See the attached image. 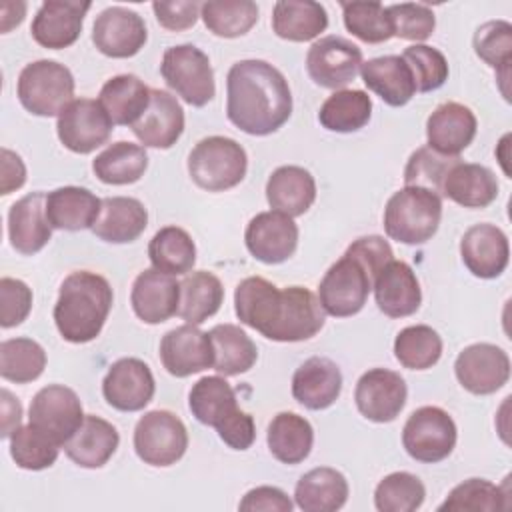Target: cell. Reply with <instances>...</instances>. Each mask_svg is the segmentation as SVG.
<instances>
[{
    "mask_svg": "<svg viewBox=\"0 0 512 512\" xmlns=\"http://www.w3.org/2000/svg\"><path fill=\"white\" fill-rule=\"evenodd\" d=\"M148 258L160 272L172 276L188 274L196 264V246L184 228L164 226L152 236L148 244Z\"/></svg>",
    "mask_w": 512,
    "mask_h": 512,
    "instance_id": "cell-42",
    "label": "cell"
},
{
    "mask_svg": "<svg viewBox=\"0 0 512 512\" xmlns=\"http://www.w3.org/2000/svg\"><path fill=\"white\" fill-rule=\"evenodd\" d=\"M402 58L412 72L416 92L438 90L448 80V60L438 48L412 44L402 52Z\"/></svg>",
    "mask_w": 512,
    "mask_h": 512,
    "instance_id": "cell-53",
    "label": "cell"
},
{
    "mask_svg": "<svg viewBox=\"0 0 512 512\" xmlns=\"http://www.w3.org/2000/svg\"><path fill=\"white\" fill-rule=\"evenodd\" d=\"M372 284V272L352 254L344 252V256L326 270L318 286L320 306L334 318L354 316L364 308Z\"/></svg>",
    "mask_w": 512,
    "mask_h": 512,
    "instance_id": "cell-8",
    "label": "cell"
},
{
    "mask_svg": "<svg viewBox=\"0 0 512 512\" xmlns=\"http://www.w3.org/2000/svg\"><path fill=\"white\" fill-rule=\"evenodd\" d=\"M246 170V150L228 136L202 138L188 154V174L192 182L208 192H224L238 186Z\"/></svg>",
    "mask_w": 512,
    "mask_h": 512,
    "instance_id": "cell-5",
    "label": "cell"
},
{
    "mask_svg": "<svg viewBox=\"0 0 512 512\" xmlns=\"http://www.w3.org/2000/svg\"><path fill=\"white\" fill-rule=\"evenodd\" d=\"M460 162L458 156H444L430 146H422L410 154L404 168V184L420 186L434 194H442V182L448 170Z\"/></svg>",
    "mask_w": 512,
    "mask_h": 512,
    "instance_id": "cell-52",
    "label": "cell"
},
{
    "mask_svg": "<svg viewBox=\"0 0 512 512\" xmlns=\"http://www.w3.org/2000/svg\"><path fill=\"white\" fill-rule=\"evenodd\" d=\"M112 120L98 100H72L58 116L56 132L64 148L76 154H90L108 142Z\"/></svg>",
    "mask_w": 512,
    "mask_h": 512,
    "instance_id": "cell-11",
    "label": "cell"
},
{
    "mask_svg": "<svg viewBox=\"0 0 512 512\" xmlns=\"http://www.w3.org/2000/svg\"><path fill=\"white\" fill-rule=\"evenodd\" d=\"M180 282L172 274L156 268L142 270L130 292V304L134 314L144 324H162L178 312Z\"/></svg>",
    "mask_w": 512,
    "mask_h": 512,
    "instance_id": "cell-22",
    "label": "cell"
},
{
    "mask_svg": "<svg viewBox=\"0 0 512 512\" xmlns=\"http://www.w3.org/2000/svg\"><path fill=\"white\" fill-rule=\"evenodd\" d=\"M244 242L256 260L264 264H282L296 252L298 226L282 212H260L248 222Z\"/></svg>",
    "mask_w": 512,
    "mask_h": 512,
    "instance_id": "cell-17",
    "label": "cell"
},
{
    "mask_svg": "<svg viewBox=\"0 0 512 512\" xmlns=\"http://www.w3.org/2000/svg\"><path fill=\"white\" fill-rule=\"evenodd\" d=\"M408 388L404 378L388 368H372L364 372L354 388L358 412L372 422H392L404 408Z\"/></svg>",
    "mask_w": 512,
    "mask_h": 512,
    "instance_id": "cell-15",
    "label": "cell"
},
{
    "mask_svg": "<svg viewBox=\"0 0 512 512\" xmlns=\"http://www.w3.org/2000/svg\"><path fill=\"white\" fill-rule=\"evenodd\" d=\"M134 136L148 148H172L184 132V110L176 96L166 90H150L146 112L130 126Z\"/></svg>",
    "mask_w": 512,
    "mask_h": 512,
    "instance_id": "cell-23",
    "label": "cell"
},
{
    "mask_svg": "<svg viewBox=\"0 0 512 512\" xmlns=\"http://www.w3.org/2000/svg\"><path fill=\"white\" fill-rule=\"evenodd\" d=\"M160 360L166 372L176 378L198 374L214 364L212 340L196 324L172 328L160 340Z\"/></svg>",
    "mask_w": 512,
    "mask_h": 512,
    "instance_id": "cell-18",
    "label": "cell"
},
{
    "mask_svg": "<svg viewBox=\"0 0 512 512\" xmlns=\"http://www.w3.org/2000/svg\"><path fill=\"white\" fill-rule=\"evenodd\" d=\"M32 310V290L18 278L0 280V326L14 328L22 324Z\"/></svg>",
    "mask_w": 512,
    "mask_h": 512,
    "instance_id": "cell-55",
    "label": "cell"
},
{
    "mask_svg": "<svg viewBox=\"0 0 512 512\" xmlns=\"http://www.w3.org/2000/svg\"><path fill=\"white\" fill-rule=\"evenodd\" d=\"M362 66V50L342 36L316 40L306 54V70L314 84L340 90L350 84Z\"/></svg>",
    "mask_w": 512,
    "mask_h": 512,
    "instance_id": "cell-12",
    "label": "cell"
},
{
    "mask_svg": "<svg viewBox=\"0 0 512 512\" xmlns=\"http://www.w3.org/2000/svg\"><path fill=\"white\" fill-rule=\"evenodd\" d=\"M90 2L74 0H46L40 4L30 32L32 38L50 50H60L72 46L84 24V16L90 10Z\"/></svg>",
    "mask_w": 512,
    "mask_h": 512,
    "instance_id": "cell-20",
    "label": "cell"
},
{
    "mask_svg": "<svg viewBox=\"0 0 512 512\" xmlns=\"http://www.w3.org/2000/svg\"><path fill=\"white\" fill-rule=\"evenodd\" d=\"M472 44L476 56L498 70L500 80H506L512 62V24L506 20L484 22L474 32Z\"/></svg>",
    "mask_w": 512,
    "mask_h": 512,
    "instance_id": "cell-51",
    "label": "cell"
},
{
    "mask_svg": "<svg viewBox=\"0 0 512 512\" xmlns=\"http://www.w3.org/2000/svg\"><path fill=\"white\" fill-rule=\"evenodd\" d=\"M154 390L152 370L138 358L116 360L102 380L104 400L120 412L142 410L152 400Z\"/></svg>",
    "mask_w": 512,
    "mask_h": 512,
    "instance_id": "cell-19",
    "label": "cell"
},
{
    "mask_svg": "<svg viewBox=\"0 0 512 512\" xmlns=\"http://www.w3.org/2000/svg\"><path fill=\"white\" fill-rule=\"evenodd\" d=\"M342 392V372L336 362L324 356L304 360L292 376V396L308 410L332 406Z\"/></svg>",
    "mask_w": 512,
    "mask_h": 512,
    "instance_id": "cell-27",
    "label": "cell"
},
{
    "mask_svg": "<svg viewBox=\"0 0 512 512\" xmlns=\"http://www.w3.org/2000/svg\"><path fill=\"white\" fill-rule=\"evenodd\" d=\"M442 196L464 208H486L498 198V180L482 164L456 162L442 182Z\"/></svg>",
    "mask_w": 512,
    "mask_h": 512,
    "instance_id": "cell-32",
    "label": "cell"
},
{
    "mask_svg": "<svg viewBox=\"0 0 512 512\" xmlns=\"http://www.w3.org/2000/svg\"><path fill=\"white\" fill-rule=\"evenodd\" d=\"M150 90L134 74H118L106 80L98 94V102L106 110L112 124L132 126L150 104Z\"/></svg>",
    "mask_w": 512,
    "mask_h": 512,
    "instance_id": "cell-36",
    "label": "cell"
},
{
    "mask_svg": "<svg viewBox=\"0 0 512 512\" xmlns=\"http://www.w3.org/2000/svg\"><path fill=\"white\" fill-rule=\"evenodd\" d=\"M160 74L164 82L190 106H206L216 94L212 64L194 44L166 48Z\"/></svg>",
    "mask_w": 512,
    "mask_h": 512,
    "instance_id": "cell-7",
    "label": "cell"
},
{
    "mask_svg": "<svg viewBox=\"0 0 512 512\" xmlns=\"http://www.w3.org/2000/svg\"><path fill=\"white\" fill-rule=\"evenodd\" d=\"M234 310L242 324L274 342H302L324 326V310L304 286L278 288L262 276L244 278L234 290Z\"/></svg>",
    "mask_w": 512,
    "mask_h": 512,
    "instance_id": "cell-1",
    "label": "cell"
},
{
    "mask_svg": "<svg viewBox=\"0 0 512 512\" xmlns=\"http://www.w3.org/2000/svg\"><path fill=\"white\" fill-rule=\"evenodd\" d=\"M394 356L408 370L432 368L442 356V338L432 326H406L394 338Z\"/></svg>",
    "mask_w": 512,
    "mask_h": 512,
    "instance_id": "cell-45",
    "label": "cell"
},
{
    "mask_svg": "<svg viewBox=\"0 0 512 512\" xmlns=\"http://www.w3.org/2000/svg\"><path fill=\"white\" fill-rule=\"evenodd\" d=\"M200 6L194 0L186 2H154L152 10L156 14V20L162 28L180 32L186 28H192L200 16Z\"/></svg>",
    "mask_w": 512,
    "mask_h": 512,
    "instance_id": "cell-57",
    "label": "cell"
},
{
    "mask_svg": "<svg viewBox=\"0 0 512 512\" xmlns=\"http://www.w3.org/2000/svg\"><path fill=\"white\" fill-rule=\"evenodd\" d=\"M214 348L212 368L224 376L248 372L258 358L256 344L236 324H218L208 332Z\"/></svg>",
    "mask_w": 512,
    "mask_h": 512,
    "instance_id": "cell-41",
    "label": "cell"
},
{
    "mask_svg": "<svg viewBox=\"0 0 512 512\" xmlns=\"http://www.w3.org/2000/svg\"><path fill=\"white\" fill-rule=\"evenodd\" d=\"M266 200L276 212L302 216L316 200L314 176L302 166H280L266 182Z\"/></svg>",
    "mask_w": 512,
    "mask_h": 512,
    "instance_id": "cell-33",
    "label": "cell"
},
{
    "mask_svg": "<svg viewBox=\"0 0 512 512\" xmlns=\"http://www.w3.org/2000/svg\"><path fill=\"white\" fill-rule=\"evenodd\" d=\"M112 300L114 294L104 276L90 270L68 274L54 304V322L60 336L72 344L94 340L104 328Z\"/></svg>",
    "mask_w": 512,
    "mask_h": 512,
    "instance_id": "cell-3",
    "label": "cell"
},
{
    "mask_svg": "<svg viewBox=\"0 0 512 512\" xmlns=\"http://www.w3.org/2000/svg\"><path fill=\"white\" fill-rule=\"evenodd\" d=\"M460 256L468 272L476 278L500 276L510 260L508 236L494 224H474L460 240Z\"/></svg>",
    "mask_w": 512,
    "mask_h": 512,
    "instance_id": "cell-21",
    "label": "cell"
},
{
    "mask_svg": "<svg viewBox=\"0 0 512 512\" xmlns=\"http://www.w3.org/2000/svg\"><path fill=\"white\" fill-rule=\"evenodd\" d=\"M240 510H250V512H290L294 508L292 500L288 498V494L276 486H258L252 488L244 494V498L238 504Z\"/></svg>",
    "mask_w": 512,
    "mask_h": 512,
    "instance_id": "cell-58",
    "label": "cell"
},
{
    "mask_svg": "<svg viewBox=\"0 0 512 512\" xmlns=\"http://www.w3.org/2000/svg\"><path fill=\"white\" fill-rule=\"evenodd\" d=\"M118 444V430L108 420L88 414L62 448L74 464L82 468H100L114 456Z\"/></svg>",
    "mask_w": 512,
    "mask_h": 512,
    "instance_id": "cell-28",
    "label": "cell"
},
{
    "mask_svg": "<svg viewBox=\"0 0 512 512\" xmlns=\"http://www.w3.org/2000/svg\"><path fill=\"white\" fill-rule=\"evenodd\" d=\"M476 116L460 102H444L426 120L428 146L444 156H460L476 136Z\"/></svg>",
    "mask_w": 512,
    "mask_h": 512,
    "instance_id": "cell-26",
    "label": "cell"
},
{
    "mask_svg": "<svg viewBox=\"0 0 512 512\" xmlns=\"http://www.w3.org/2000/svg\"><path fill=\"white\" fill-rule=\"evenodd\" d=\"M340 8H342L346 30L352 32L362 42L380 44L394 36L388 10L380 2L354 0V2H342Z\"/></svg>",
    "mask_w": 512,
    "mask_h": 512,
    "instance_id": "cell-48",
    "label": "cell"
},
{
    "mask_svg": "<svg viewBox=\"0 0 512 512\" xmlns=\"http://www.w3.org/2000/svg\"><path fill=\"white\" fill-rule=\"evenodd\" d=\"M148 226L144 204L130 196L102 198L98 220L92 226L94 236L110 244L134 242Z\"/></svg>",
    "mask_w": 512,
    "mask_h": 512,
    "instance_id": "cell-30",
    "label": "cell"
},
{
    "mask_svg": "<svg viewBox=\"0 0 512 512\" xmlns=\"http://www.w3.org/2000/svg\"><path fill=\"white\" fill-rule=\"evenodd\" d=\"M188 406L192 416L206 426L222 430L242 410L236 404L234 388L222 376L200 378L188 394Z\"/></svg>",
    "mask_w": 512,
    "mask_h": 512,
    "instance_id": "cell-34",
    "label": "cell"
},
{
    "mask_svg": "<svg viewBox=\"0 0 512 512\" xmlns=\"http://www.w3.org/2000/svg\"><path fill=\"white\" fill-rule=\"evenodd\" d=\"M348 492V480L342 472L320 466L312 468L296 482L294 500L304 512H336L346 504Z\"/></svg>",
    "mask_w": 512,
    "mask_h": 512,
    "instance_id": "cell-35",
    "label": "cell"
},
{
    "mask_svg": "<svg viewBox=\"0 0 512 512\" xmlns=\"http://www.w3.org/2000/svg\"><path fill=\"white\" fill-rule=\"evenodd\" d=\"M148 168L146 148L132 142H114L92 160V172L104 184L124 186L138 182Z\"/></svg>",
    "mask_w": 512,
    "mask_h": 512,
    "instance_id": "cell-40",
    "label": "cell"
},
{
    "mask_svg": "<svg viewBox=\"0 0 512 512\" xmlns=\"http://www.w3.org/2000/svg\"><path fill=\"white\" fill-rule=\"evenodd\" d=\"M188 448L184 422L170 410L146 412L134 428V450L144 464L172 466Z\"/></svg>",
    "mask_w": 512,
    "mask_h": 512,
    "instance_id": "cell-10",
    "label": "cell"
},
{
    "mask_svg": "<svg viewBox=\"0 0 512 512\" xmlns=\"http://www.w3.org/2000/svg\"><path fill=\"white\" fill-rule=\"evenodd\" d=\"M58 452L60 444L34 424L20 426L10 436V456L16 466L24 470L50 468L56 462Z\"/></svg>",
    "mask_w": 512,
    "mask_h": 512,
    "instance_id": "cell-47",
    "label": "cell"
},
{
    "mask_svg": "<svg viewBox=\"0 0 512 512\" xmlns=\"http://www.w3.org/2000/svg\"><path fill=\"white\" fill-rule=\"evenodd\" d=\"M224 300V286L220 278L206 270L188 272L180 282L178 316L186 324H202L214 316Z\"/></svg>",
    "mask_w": 512,
    "mask_h": 512,
    "instance_id": "cell-39",
    "label": "cell"
},
{
    "mask_svg": "<svg viewBox=\"0 0 512 512\" xmlns=\"http://www.w3.org/2000/svg\"><path fill=\"white\" fill-rule=\"evenodd\" d=\"M52 238V226L46 216V192H30L16 200L8 210L10 246L32 256L40 252Z\"/></svg>",
    "mask_w": 512,
    "mask_h": 512,
    "instance_id": "cell-24",
    "label": "cell"
},
{
    "mask_svg": "<svg viewBox=\"0 0 512 512\" xmlns=\"http://www.w3.org/2000/svg\"><path fill=\"white\" fill-rule=\"evenodd\" d=\"M102 200L80 186H60L46 194V216L52 228L78 232L94 226Z\"/></svg>",
    "mask_w": 512,
    "mask_h": 512,
    "instance_id": "cell-29",
    "label": "cell"
},
{
    "mask_svg": "<svg viewBox=\"0 0 512 512\" xmlns=\"http://www.w3.org/2000/svg\"><path fill=\"white\" fill-rule=\"evenodd\" d=\"M30 424L50 434L60 446L78 430L84 420L82 402L78 394L62 384H48L40 388L28 410Z\"/></svg>",
    "mask_w": 512,
    "mask_h": 512,
    "instance_id": "cell-14",
    "label": "cell"
},
{
    "mask_svg": "<svg viewBox=\"0 0 512 512\" xmlns=\"http://www.w3.org/2000/svg\"><path fill=\"white\" fill-rule=\"evenodd\" d=\"M424 498L422 480L410 472H392L374 490V506L380 512H414L424 504Z\"/></svg>",
    "mask_w": 512,
    "mask_h": 512,
    "instance_id": "cell-49",
    "label": "cell"
},
{
    "mask_svg": "<svg viewBox=\"0 0 512 512\" xmlns=\"http://www.w3.org/2000/svg\"><path fill=\"white\" fill-rule=\"evenodd\" d=\"M390 22H392V32L394 36L402 40H412V42H422L432 36L436 28V16L430 6L426 4H416V2H402V4H392L386 6Z\"/></svg>",
    "mask_w": 512,
    "mask_h": 512,
    "instance_id": "cell-54",
    "label": "cell"
},
{
    "mask_svg": "<svg viewBox=\"0 0 512 512\" xmlns=\"http://www.w3.org/2000/svg\"><path fill=\"white\" fill-rule=\"evenodd\" d=\"M454 374L460 386L470 394H494L510 378V358L496 344L476 342L456 356Z\"/></svg>",
    "mask_w": 512,
    "mask_h": 512,
    "instance_id": "cell-13",
    "label": "cell"
},
{
    "mask_svg": "<svg viewBox=\"0 0 512 512\" xmlns=\"http://www.w3.org/2000/svg\"><path fill=\"white\" fill-rule=\"evenodd\" d=\"M146 40L148 30L142 16L124 6L102 10L92 26V42L108 58L136 56Z\"/></svg>",
    "mask_w": 512,
    "mask_h": 512,
    "instance_id": "cell-16",
    "label": "cell"
},
{
    "mask_svg": "<svg viewBox=\"0 0 512 512\" xmlns=\"http://www.w3.org/2000/svg\"><path fill=\"white\" fill-rule=\"evenodd\" d=\"M372 290L380 312L390 318L412 316L422 302L420 282L414 270L402 260H390L376 274Z\"/></svg>",
    "mask_w": 512,
    "mask_h": 512,
    "instance_id": "cell-25",
    "label": "cell"
},
{
    "mask_svg": "<svg viewBox=\"0 0 512 512\" xmlns=\"http://www.w3.org/2000/svg\"><path fill=\"white\" fill-rule=\"evenodd\" d=\"M372 100L364 90H336L320 106L318 120L330 132H356L368 124Z\"/></svg>",
    "mask_w": 512,
    "mask_h": 512,
    "instance_id": "cell-43",
    "label": "cell"
},
{
    "mask_svg": "<svg viewBox=\"0 0 512 512\" xmlns=\"http://www.w3.org/2000/svg\"><path fill=\"white\" fill-rule=\"evenodd\" d=\"M206 28L220 38H238L258 22V6L250 0H208L200 6Z\"/></svg>",
    "mask_w": 512,
    "mask_h": 512,
    "instance_id": "cell-44",
    "label": "cell"
},
{
    "mask_svg": "<svg viewBox=\"0 0 512 512\" xmlns=\"http://www.w3.org/2000/svg\"><path fill=\"white\" fill-rule=\"evenodd\" d=\"M362 80L368 90L378 94L388 106H404L416 92L412 72L402 56H378L362 62Z\"/></svg>",
    "mask_w": 512,
    "mask_h": 512,
    "instance_id": "cell-31",
    "label": "cell"
},
{
    "mask_svg": "<svg viewBox=\"0 0 512 512\" xmlns=\"http://www.w3.org/2000/svg\"><path fill=\"white\" fill-rule=\"evenodd\" d=\"M442 218V198L420 186H404L394 192L384 208L386 234L402 244L428 242Z\"/></svg>",
    "mask_w": 512,
    "mask_h": 512,
    "instance_id": "cell-4",
    "label": "cell"
},
{
    "mask_svg": "<svg viewBox=\"0 0 512 512\" xmlns=\"http://www.w3.org/2000/svg\"><path fill=\"white\" fill-rule=\"evenodd\" d=\"M46 368V352L32 338H8L0 344V376L8 382L28 384Z\"/></svg>",
    "mask_w": 512,
    "mask_h": 512,
    "instance_id": "cell-46",
    "label": "cell"
},
{
    "mask_svg": "<svg viewBox=\"0 0 512 512\" xmlns=\"http://www.w3.org/2000/svg\"><path fill=\"white\" fill-rule=\"evenodd\" d=\"M16 94L20 104L34 116H60L72 102L74 76L56 60H36L22 68Z\"/></svg>",
    "mask_w": 512,
    "mask_h": 512,
    "instance_id": "cell-6",
    "label": "cell"
},
{
    "mask_svg": "<svg viewBox=\"0 0 512 512\" xmlns=\"http://www.w3.org/2000/svg\"><path fill=\"white\" fill-rule=\"evenodd\" d=\"M506 498L508 494L500 486L484 478H468L450 490V494L438 506V510L440 512H446V510L448 512H462V510L494 512V510L508 508Z\"/></svg>",
    "mask_w": 512,
    "mask_h": 512,
    "instance_id": "cell-50",
    "label": "cell"
},
{
    "mask_svg": "<svg viewBox=\"0 0 512 512\" xmlns=\"http://www.w3.org/2000/svg\"><path fill=\"white\" fill-rule=\"evenodd\" d=\"M402 446L418 462H440L456 446V424L446 410L422 406L408 416L402 428Z\"/></svg>",
    "mask_w": 512,
    "mask_h": 512,
    "instance_id": "cell-9",
    "label": "cell"
},
{
    "mask_svg": "<svg viewBox=\"0 0 512 512\" xmlns=\"http://www.w3.org/2000/svg\"><path fill=\"white\" fill-rule=\"evenodd\" d=\"M328 26L326 8L312 0H280L272 8V30L290 42H308Z\"/></svg>",
    "mask_w": 512,
    "mask_h": 512,
    "instance_id": "cell-38",
    "label": "cell"
},
{
    "mask_svg": "<svg viewBox=\"0 0 512 512\" xmlns=\"http://www.w3.org/2000/svg\"><path fill=\"white\" fill-rule=\"evenodd\" d=\"M0 400H2V430H0V436L2 438H10L12 432L16 428H20V422H22V404L16 396H12L10 390L2 388L0 390Z\"/></svg>",
    "mask_w": 512,
    "mask_h": 512,
    "instance_id": "cell-60",
    "label": "cell"
},
{
    "mask_svg": "<svg viewBox=\"0 0 512 512\" xmlns=\"http://www.w3.org/2000/svg\"><path fill=\"white\" fill-rule=\"evenodd\" d=\"M348 254H352L356 260H360L370 272L372 276L376 278V274L390 262L394 260V252L388 244V240H384L382 236H362L358 240H354L348 248H346Z\"/></svg>",
    "mask_w": 512,
    "mask_h": 512,
    "instance_id": "cell-56",
    "label": "cell"
},
{
    "mask_svg": "<svg viewBox=\"0 0 512 512\" xmlns=\"http://www.w3.org/2000/svg\"><path fill=\"white\" fill-rule=\"evenodd\" d=\"M292 114V92L284 74L266 60H238L226 76V116L250 136H268Z\"/></svg>",
    "mask_w": 512,
    "mask_h": 512,
    "instance_id": "cell-2",
    "label": "cell"
},
{
    "mask_svg": "<svg viewBox=\"0 0 512 512\" xmlns=\"http://www.w3.org/2000/svg\"><path fill=\"white\" fill-rule=\"evenodd\" d=\"M26 182V166L22 162V158L8 150L2 148V184H0V192L6 196L18 188H22Z\"/></svg>",
    "mask_w": 512,
    "mask_h": 512,
    "instance_id": "cell-59",
    "label": "cell"
},
{
    "mask_svg": "<svg viewBox=\"0 0 512 512\" xmlns=\"http://www.w3.org/2000/svg\"><path fill=\"white\" fill-rule=\"evenodd\" d=\"M266 442L278 462L294 466L308 458L314 444V428L296 412H278L268 424Z\"/></svg>",
    "mask_w": 512,
    "mask_h": 512,
    "instance_id": "cell-37",
    "label": "cell"
}]
</instances>
